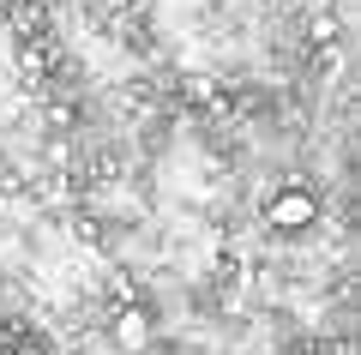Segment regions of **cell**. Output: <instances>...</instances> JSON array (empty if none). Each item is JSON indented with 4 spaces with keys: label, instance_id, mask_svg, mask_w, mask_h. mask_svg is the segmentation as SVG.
Returning <instances> with one entry per match:
<instances>
[{
    "label": "cell",
    "instance_id": "obj_7",
    "mask_svg": "<svg viewBox=\"0 0 361 355\" xmlns=\"http://www.w3.org/2000/svg\"><path fill=\"white\" fill-rule=\"evenodd\" d=\"M66 121H73V102L54 97V102H49V127H66Z\"/></svg>",
    "mask_w": 361,
    "mask_h": 355
},
{
    "label": "cell",
    "instance_id": "obj_1",
    "mask_svg": "<svg viewBox=\"0 0 361 355\" xmlns=\"http://www.w3.org/2000/svg\"><path fill=\"white\" fill-rule=\"evenodd\" d=\"M265 223H271V229H283V235H301V229H313V223H319V193L301 187V181L277 187V193H271V205H265Z\"/></svg>",
    "mask_w": 361,
    "mask_h": 355
},
{
    "label": "cell",
    "instance_id": "obj_4",
    "mask_svg": "<svg viewBox=\"0 0 361 355\" xmlns=\"http://www.w3.org/2000/svg\"><path fill=\"white\" fill-rule=\"evenodd\" d=\"M337 37H343V18H337V13H313V18H307V42L337 49Z\"/></svg>",
    "mask_w": 361,
    "mask_h": 355
},
{
    "label": "cell",
    "instance_id": "obj_5",
    "mask_svg": "<svg viewBox=\"0 0 361 355\" xmlns=\"http://www.w3.org/2000/svg\"><path fill=\"white\" fill-rule=\"evenodd\" d=\"M73 241H78V247H103V223H97L90 211H78V217H73Z\"/></svg>",
    "mask_w": 361,
    "mask_h": 355
},
{
    "label": "cell",
    "instance_id": "obj_9",
    "mask_svg": "<svg viewBox=\"0 0 361 355\" xmlns=\"http://www.w3.org/2000/svg\"><path fill=\"white\" fill-rule=\"evenodd\" d=\"M145 355H180V349H145Z\"/></svg>",
    "mask_w": 361,
    "mask_h": 355
},
{
    "label": "cell",
    "instance_id": "obj_8",
    "mask_svg": "<svg viewBox=\"0 0 361 355\" xmlns=\"http://www.w3.org/2000/svg\"><path fill=\"white\" fill-rule=\"evenodd\" d=\"M283 355H313V343H289V349Z\"/></svg>",
    "mask_w": 361,
    "mask_h": 355
},
{
    "label": "cell",
    "instance_id": "obj_6",
    "mask_svg": "<svg viewBox=\"0 0 361 355\" xmlns=\"http://www.w3.org/2000/svg\"><path fill=\"white\" fill-rule=\"evenodd\" d=\"M187 97L193 102H217V85H211V78H187Z\"/></svg>",
    "mask_w": 361,
    "mask_h": 355
},
{
    "label": "cell",
    "instance_id": "obj_2",
    "mask_svg": "<svg viewBox=\"0 0 361 355\" xmlns=\"http://www.w3.org/2000/svg\"><path fill=\"white\" fill-rule=\"evenodd\" d=\"M151 343H157V319H151V307H145V301H121V307H115V349L145 355Z\"/></svg>",
    "mask_w": 361,
    "mask_h": 355
},
{
    "label": "cell",
    "instance_id": "obj_3",
    "mask_svg": "<svg viewBox=\"0 0 361 355\" xmlns=\"http://www.w3.org/2000/svg\"><path fill=\"white\" fill-rule=\"evenodd\" d=\"M0 355H49V343L25 325H0Z\"/></svg>",
    "mask_w": 361,
    "mask_h": 355
}]
</instances>
